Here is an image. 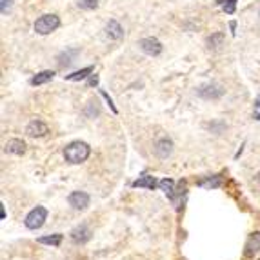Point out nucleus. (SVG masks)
<instances>
[{"label": "nucleus", "instance_id": "1", "mask_svg": "<svg viewBox=\"0 0 260 260\" xmlns=\"http://www.w3.org/2000/svg\"><path fill=\"white\" fill-rule=\"evenodd\" d=\"M91 155V147L86 142H71L64 147V159L69 164H82Z\"/></svg>", "mask_w": 260, "mask_h": 260}, {"label": "nucleus", "instance_id": "2", "mask_svg": "<svg viewBox=\"0 0 260 260\" xmlns=\"http://www.w3.org/2000/svg\"><path fill=\"white\" fill-rule=\"evenodd\" d=\"M59 26H60L59 17L53 13H47V15H42L40 19H37V22H35V31H37L38 35H49V33H53L55 29H59Z\"/></svg>", "mask_w": 260, "mask_h": 260}, {"label": "nucleus", "instance_id": "3", "mask_svg": "<svg viewBox=\"0 0 260 260\" xmlns=\"http://www.w3.org/2000/svg\"><path fill=\"white\" fill-rule=\"evenodd\" d=\"M46 219H47V210L42 207V205H37L35 210H31L26 215L24 224H26L28 229H40L44 226V222H46Z\"/></svg>", "mask_w": 260, "mask_h": 260}, {"label": "nucleus", "instance_id": "4", "mask_svg": "<svg viewBox=\"0 0 260 260\" xmlns=\"http://www.w3.org/2000/svg\"><path fill=\"white\" fill-rule=\"evenodd\" d=\"M68 202H69V205H71L73 210L82 211V210H86L87 205H89L91 198H89V195H87L86 191H73L71 195L68 196Z\"/></svg>", "mask_w": 260, "mask_h": 260}, {"label": "nucleus", "instance_id": "5", "mask_svg": "<svg viewBox=\"0 0 260 260\" xmlns=\"http://www.w3.org/2000/svg\"><path fill=\"white\" fill-rule=\"evenodd\" d=\"M198 95L205 100H217L224 95V87L219 84H205V86L198 87Z\"/></svg>", "mask_w": 260, "mask_h": 260}, {"label": "nucleus", "instance_id": "6", "mask_svg": "<svg viewBox=\"0 0 260 260\" xmlns=\"http://www.w3.org/2000/svg\"><path fill=\"white\" fill-rule=\"evenodd\" d=\"M138 46H140V49L149 57H157V55H160V53H162V44H160V42L157 40V38H153V37L142 38V40L138 42Z\"/></svg>", "mask_w": 260, "mask_h": 260}, {"label": "nucleus", "instance_id": "7", "mask_svg": "<svg viewBox=\"0 0 260 260\" xmlns=\"http://www.w3.org/2000/svg\"><path fill=\"white\" fill-rule=\"evenodd\" d=\"M26 133L33 138H40V137H46L47 133H49V128L42 120H31L28 124V128H26Z\"/></svg>", "mask_w": 260, "mask_h": 260}, {"label": "nucleus", "instance_id": "8", "mask_svg": "<svg viewBox=\"0 0 260 260\" xmlns=\"http://www.w3.org/2000/svg\"><path fill=\"white\" fill-rule=\"evenodd\" d=\"M91 229L87 228L86 224H80V226H77V228L71 231V240L75 242V244H86V242L91 240Z\"/></svg>", "mask_w": 260, "mask_h": 260}, {"label": "nucleus", "instance_id": "9", "mask_svg": "<svg viewBox=\"0 0 260 260\" xmlns=\"http://www.w3.org/2000/svg\"><path fill=\"white\" fill-rule=\"evenodd\" d=\"M171 153H173V142L166 137L159 138L155 144V155L159 157V159H168Z\"/></svg>", "mask_w": 260, "mask_h": 260}, {"label": "nucleus", "instance_id": "10", "mask_svg": "<svg viewBox=\"0 0 260 260\" xmlns=\"http://www.w3.org/2000/svg\"><path fill=\"white\" fill-rule=\"evenodd\" d=\"M106 37L110 40H120L124 37V29L117 20H110L106 24Z\"/></svg>", "mask_w": 260, "mask_h": 260}, {"label": "nucleus", "instance_id": "11", "mask_svg": "<svg viewBox=\"0 0 260 260\" xmlns=\"http://www.w3.org/2000/svg\"><path fill=\"white\" fill-rule=\"evenodd\" d=\"M260 251V231H255L251 233L249 237H247V242H246V256H253L255 253Z\"/></svg>", "mask_w": 260, "mask_h": 260}, {"label": "nucleus", "instance_id": "12", "mask_svg": "<svg viewBox=\"0 0 260 260\" xmlns=\"http://www.w3.org/2000/svg\"><path fill=\"white\" fill-rule=\"evenodd\" d=\"M6 153H10V155H24L26 153V144L24 140H19V138H11L8 144H6Z\"/></svg>", "mask_w": 260, "mask_h": 260}, {"label": "nucleus", "instance_id": "13", "mask_svg": "<svg viewBox=\"0 0 260 260\" xmlns=\"http://www.w3.org/2000/svg\"><path fill=\"white\" fill-rule=\"evenodd\" d=\"M55 77V71H51V69H46V71H40L38 75L31 78V86H42V84H47L49 80H53Z\"/></svg>", "mask_w": 260, "mask_h": 260}, {"label": "nucleus", "instance_id": "14", "mask_svg": "<svg viewBox=\"0 0 260 260\" xmlns=\"http://www.w3.org/2000/svg\"><path fill=\"white\" fill-rule=\"evenodd\" d=\"M133 187H146V189H151V191H153V189L157 187V178L146 175V177L135 180V182H133Z\"/></svg>", "mask_w": 260, "mask_h": 260}, {"label": "nucleus", "instance_id": "15", "mask_svg": "<svg viewBox=\"0 0 260 260\" xmlns=\"http://www.w3.org/2000/svg\"><path fill=\"white\" fill-rule=\"evenodd\" d=\"M93 73V68L91 66H87V68L84 69H78V71H75V73L71 75H66V80H71V82H77V80H84L86 77H89V75Z\"/></svg>", "mask_w": 260, "mask_h": 260}, {"label": "nucleus", "instance_id": "16", "mask_svg": "<svg viewBox=\"0 0 260 260\" xmlns=\"http://www.w3.org/2000/svg\"><path fill=\"white\" fill-rule=\"evenodd\" d=\"M159 186H160V189H162V191H164L166 195L173 200L175 198V182L173 180H171V178H162V180L159 182Z\"/></svg>", "mask_w": 260, "mask_h": 260}, {"label": "nucleus", "instance_id": "17", "mask_svg": "<svg viewBox=\"0 0 260 260\" xmlns=\"http://www.w3.org/2000/svg\"><path fill=\"white\" fill-rule=\"evenodd\" d=\"M198 186L205 187V189H217V187L222 186V178H220L219 175H215V177H210V178H205V180H200V182H198Z\"/></svg>", "mask_w": 260, "mask_h": 260}, {"label": "nucleus", "instance_id": "18", "mask_svg": "<svg viewBox=\"0 0 260 260\" xmlns=\"http://www.w3.org/2000/svg\"><path fill=\"white\" fill-rule=\"evenodd\" d=\"M205 44H207L210 49H219V47L224 44V33H213L211 37H207Z\"/></svg>", "mask_w": 260, "mask_h": 260}, {"label": "nucleus", "instance_id": "19", "mask_svg": "<svg viewBox=\"0 0 260 260\" xmlns=\"http://www.w3.org/2000/svg\"><path fill=\"white\" fill-rule=\"evenodd\" d=\"M38 242H40V244H47V246L59 247L60 242H62V235H60V233H55V235H51V237H42V238H38Z\"/></svg>", "mask_w": 260, "mask_h": 260}, {"label": "nucleus", "instance_id": "20", "mask_svg": "<svg viewBox=\"0 0 260 260\" xmlns=\"http://www.w3.org/2000/svg\"><path fill=\"white\" fill-rule=\"evenodd\" d=\"M222 2V8L224 11L228 15H233L235 13V8H237V0H220Z\"/></svg>", "mask_w": 260, "mask_h": 260}, {"label": "nucleus", "instance_id": "21", "mask_svg": "<svg viewBox=\"0 0 260 260\" xmlns=\"http://www.w3.org/2000/svg\"><path fill=\"white\" fill-rule=\"evenodd\" d=\"M98 6V0H78V8L82 10H95Z\"/></svg>", "mask_w": 260, "mask_h": 260}, {"label": "nucleus", "instance_id": "22", "mask_svg": "<svg viewBox=\"0 0 260 260\" xmlns=\"http://www.w3.org/2000/svg\"><path fill=\"white\" fill-rule=\"evenodd\" d=\"M11 4H13V0H0V11L2 13H8V10L11 8Z\"/></svg>", "mask_w": 260, "mask_h": 260}, {"label": "nucleus", "instance_id": "23", "mask_svg": "<svg viewBox=\"0 0 260 260\" xmlns=\"http://www.w3.org/2000/svg\"><path fill=\"white\" fill-rule=\"evenodd\" d=\"M102 96H104L106 100H108V104L111 106V110H113V113H117V108H115V106H113V102H111V98H110V96H108V93H104V91H102Z\"/></svg>", "mask_w": 260, "mask_h": 260}, {"label": "nucleus", "instance_id": "24", "mask_svg": "<svg viewBox=\"0 0 260 260\" xmlns=\"http://www.w3.org/2000/svg\"><path fill=\"white\" fill-rule=\"evenodd\" d=\"M89 86H98V77H96V75H91V78H89Z\"/></svg>", "mask_w": 260, "mask_h": 260}, {"label": "nucleus", "instance_id": "25", "mask_svg": "<svg viewBox=\"0 0 260 260\" xmlns=\"http://www.w3.org/2000/svg\"><path fill=\"white\" fill-rule=\"evenodd\" d=\"M229 28H231V33L235 35V28H237V22H231V24H229Z\"/></svg>", "mask_w": 260, "mask_h": 260}, {"label": "nucleus", "instance_id": "26", "mask_svg": "<svg viewBox=\"0 0 260 260\" xmlns=\"http://www.w3.org/2000/svg\"><path fill=\"white\" fill-rule=\"evenodd\" d=\"M256 178H258V182H260V173H258V175H256Z\"/></svg>", "mask_w": 260, "mask_h": 260}]
</instances>
